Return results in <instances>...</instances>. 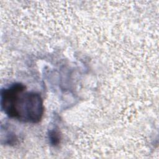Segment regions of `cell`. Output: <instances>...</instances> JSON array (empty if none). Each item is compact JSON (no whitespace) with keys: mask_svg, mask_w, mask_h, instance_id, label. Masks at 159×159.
<instances>
[{"mask_svg":"<svg viewBox=\"0 0 159 159\" xmlns=\"http://www.w3.org/2000/svg\"><path fill=\"white\" fill-rule=\"evenodd\" d=\"M48 136H49V140L50 141V143L52 145H56L58 144V143L60 142V134L57 130H51Z\"/></svg>","mask_w":159,"mask_h":159,"instance_id":"7a4b0ae2","label":"cell"},{"mask_svg":"<svg viewBox=\"0 0 159 159\" xmlns=\"http://www.w3.org/2000/svg\"><path fill=\"white\" fill-rule=\"evenodd\" d=\"M1 110L10 118L24 123L39 122L44 113L40 94L27 91L26 86L16 83L1 91Z\"/></svg>","mask_w":159,"mask_h":159,"instance_id":"6da1fadb","label":"cell"}]
</instances>
